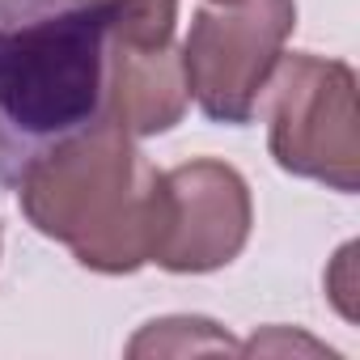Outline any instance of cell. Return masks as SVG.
<instances>
[{
    "mask_svg": "<svg viewBox=\"0 0 360 360\" xmlns=\"http://www.w3.org/2000/svg\"><path fill=\"white\" fill-rule=\"evenodd\" d=\"M110 9L81 0H0V187L106 115Z\"/></svg>",
    "mask_w": 360,
    "mask_h": 360,
    "instance_id": "1",
    "label": "cell"
},
{
    "mask_svg": "<svg viewBox=\"0 0 360 360\" xmlns=\"http://www.w3.org/2000/svg\"><path fill=\"white\" fill-rule=\"evenodd\" d=\"M161 169H153L131 136L102 115L81 136L47 153L22 178V212L43 233L64 242L77 263L123 276L153 259Z\"/></svg>",
    "mask_w": 360,
    "mask_h": 360,
    "instance_id": "2",
    "label": "cell"
},
{
    "mask_svg": "<svg viewBox=\"0 0 360 360\" xmlns=\"http://www.w3.org/2000/svg\"><path fill=\"white\" fill-rule=\"evenodd\" d=\"M271 85V157L297 178H314L343 195L360 183L356 72L343 60L309 51L280 56Z\"/></svg>",
    "mask_w": 360,
    "mask_h": 360,
    "instance_id": "3",
    "label": "cell"
},
{
    "mask_svg": "<svg viewBox=\"0 0 360 360\" xmlns=\"http://www.w3.org/2000/svg\"><path fill=\"white\" fill-rule=\"evenodd\" d=\"M297 26V0H238L200 9L183 43L187 94L212 123H250Z\"/></svg>",
    "mask_w": 360,
    "mask_h": 360,
    "instance_id": "4",
    "label": "cell"
},
{
    "mask_svg": "<svg viewBox=\"0 0 360 360\" xmlns=\"http://www.w3.org/2000/svg\"><path fill=\"white\" fill-rule=\"evenodd\" d=\"M250 238V187L225 161H187L161 174L153 259L165 271H217Z\"/></svg>",
    "mask_w": 360,
    "mask_h": 360,
    "instance_id": "5",
    "label": "cell"
},
{
    "mask_svg": "<svg viewBox=\"0 0 360 360\" xmlns=\"http://www.w3.org/2000/svg\"><path fill=\"white\" fill-rule=\"evenodd\" d=\"M106 115L127 136L169 131L187 110L183 56L174 47H123L106 43Z\"/></svg>",
    "mask_w": 360,
    "mask_h": 360,
    "instance_id": "6",
    "label": "cell"
},
{
    "mask_svg": "<svg viewBox=\"0 0 360 360\" xmlns=\"http://www.w3.org/2000/svg\"><path fill=\"white\" fill-rule=\"evenodd\" d=\"M110 9V43L123 47H165L174 39L178 0H81Z\"/></svg>",
    "mask_w": 360,
    "mask_h": 360,
    "instance_id": "7",
    "label": "cell"
},
{
    "mask_svg": "<svg viewBox=\"0 0 360 360\" xmlns=\"http://www.w3.org/2000/svg\"><path fill=\"white\" fill-rule=\"evenodd\" d=\"M217 5H238V0H217Z\"/></svg>",
    "mask_w": 360,
    "mask_h": 360,
    "instance_id": "8",
    "label": "cell"
}]
</instances>
